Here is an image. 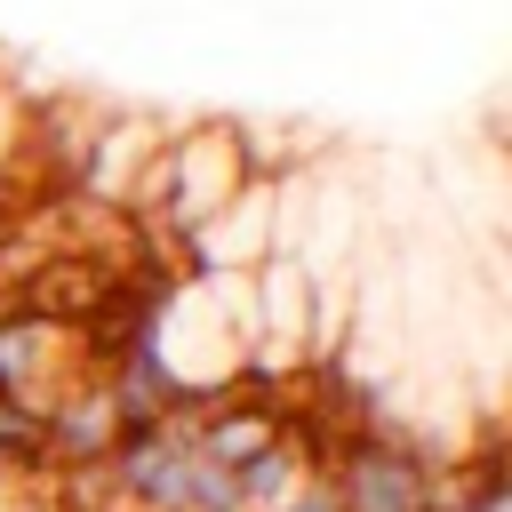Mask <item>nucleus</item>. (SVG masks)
Here are the masks:
<instances>
[{"label": "nucleus", "mask_w": 512, "mask_h": 512, "mask_svg": "<svg viewBox=\"0 0 512 512\" xmlns=\"http://www.w3.org/2000/svg\"><path fill=\"white\" fill-rule=\"evenodd\" d=\"M248 176H256V160H248V120L208 112V120H184V128L160 136V152H152L144 176H136L128 216H136L160 248H176V240L200 232Z\"/></svg>", "instance_id": "obj_1"}, {"label": "nucleus", "mask_w": 512, "mask_h": 512, "mask_svg": "<svg viewBox=\"0 0 512 512\" xmlns=\"http://www.w3.org/2000/svg\"><path fill=\"white\" fill-rule=\"evenodd\" d=\"M104 480L120 512H216L232 504V472H216L184 424H128L104 448Z\"/></svg>", "instance_id": "obj_2"}, {"label": "nucleus", "mask_w": 512, "mask_h": 512, "mask_svg": "<svg viewBox=\"0 0 512 512\" xmlns=\"http://www.w3.org/2000/svg\"><path fill=\"white\" fill-rule=\"evenodd\" d=\"M432 472H440V448H424L408 424H352L320 480L336 512H424Z\"/></svg>", "instance_id": "obj_3"}, {"label": "nucleus", "mask_w": 512, "mask_h": 512, "mask_svg": "<svg viewBox=\"0 0 512 512\" xmlns=\"http://www.w3.org/2000/svg\"><path fill=\"white\" fill-rule=\"evenodd\" d=\"M96 376L80 360V336L32 304H0V400H24V408H48L64 384Z\"/></svg>", "instance_id": "obj_4"}, {"label": "nucleus", "mask_w": 512, "mask_h": 512, "mask_svg": "<svg viewBox=\"0 0 512 512\" xmlns=\"http://www.w3.org/2000/svg\"><path fill=\"white\" fill-rule=\"evenodd\" d=\"M160 136H168V120H152V112H96V120H88V144H80L72 192H80L88 208H104V216H128L136 176H144V160L160 152Z\"/></svg>", "instance_id": "obj_5"}, {"label": "nucleus", "mask_w": 512, "mask_h": 512, "mask_svg": "<svg viewBox=\"0 0 512 512\" xmlns=\"http://www.w3.org/2000/svg\"><path fill=\"white\" fill-rule=\"evenodd\" d=\"M304 480H320V472H312V464L296 456V440L280 432L272 448H256V456L232 472V504H240V512H272V504H288Z\"/></svg>", "instance_id": "obj_6"}, {"label": "nucleus", "mask_w": 512, "mask_h": 512, "mask_svg": "<svg viewBox=\"0 0 512 512\" xmlns=\"http://www.w3.org/2000/svg\"><path fill=\"white\" fill-rule=\"evenodd\" d=\"M24 200H32L24 184H0V248H8L16 232H24Z\"/></svg>", "instance_id": "obj_7"}, {"label": "nucleus", "mask_w": 512, "mask_h": 512, "mask_svg": "<svg viewBox=\"0 0 512 512\" xmlns=\"http://www.w3.org/2000/svg\"><path fill=\"white\" fill-rule=\"evenodd\" d=\"M272 512H336V496H328V480H304L288 504H272Z\"/></svg>", "instance_id": "obj_8"}, {"label": "nucleus", "mask_w": 512, "mask_h": 512, "mask_svg": "<svg viewBox=\"0 0 512 512\" xmlns=\"http://www.w3.org/2000/svg\"><path fill=\"white\" fill-rule=\"evenodd\" d=\"M216 512H240V504H216Z\"/></svg>", "instance_id": "obj_9"}, {"label": "nucleus", "mask_w": 512, "mask_h": 512, "mask_svg": "<svg viewBox=\"0 0 512 512\" xmlns=\"http://www.w3.org/2000/svg\"><path fill=\"white\" fill-rule=\"evenodd\" d=\"M0 512H8V504H0Z\"/></svg>", "instance_id": "obj_10"}]
</instances>
